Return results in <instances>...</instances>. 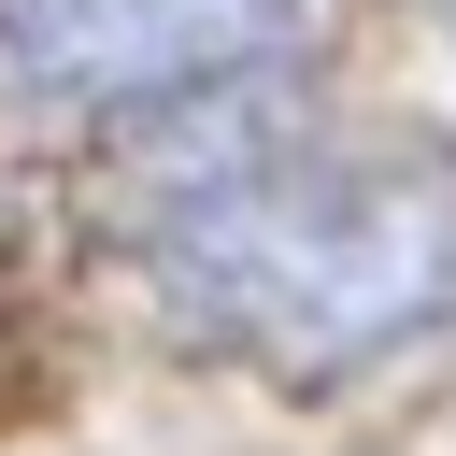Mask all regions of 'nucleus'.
I'll use <instances>...</instances> for the list:
<instances>
[{
  "mask_svg": "<svg viewBox=\"0 0 456 456\" xmlns=\"http://www.w3.org/2000/svg\"><path fill=\"white\" fill-rule=\"evenodd\" d=\"M128 256L228 356L370 370L456 328V142L356 100H271L256 71L185 86L128 157Z\"/></svg>",
  "mask_w": 456,
  "mask_h": 456,
  "instance_id": "f257e3e1",
  "label": "nucleus"
},
{
  "mask_svg": "<svg viewBox=\"0 0 456 456\" xmlns=\"http://www.w3.org/2000/svg\"><path fill=\"white\" fill-rule=\"evenodd\" d=\"M314 28V0H0V57L43 100L142 114L185 86H242Z\"/></svg>",
  "mask_w": 456,
  "mask_h": 456,
  "instance_id": "f03ea898",
  "label": "nucleus"
},
{
  "mask_svg": "<svg viewBox=\"0 0 456 456\" xmlns=\"http://www.w3.org/2000/svg\"><path fill=\"white\" fill-rule=\"evenodd\" d=\"M442 28H456V0H442Z\"/></svg>",
  "mask_w": 456,
  "mask_h": 456,
  "instance_id": "7ed1b4c3",
  "label": "nucleus"
}]
</instances>
